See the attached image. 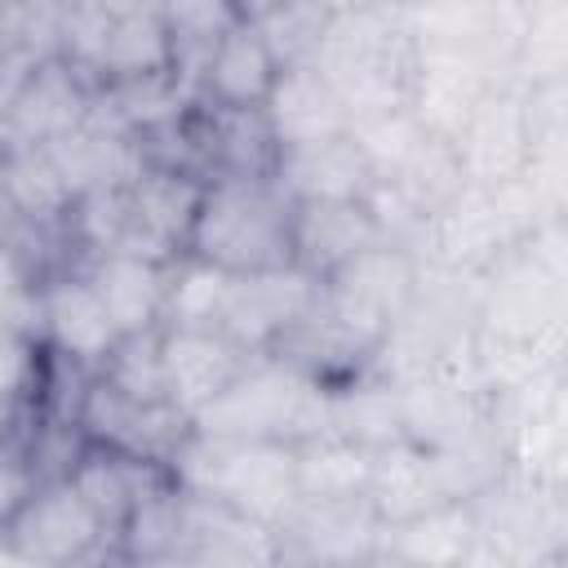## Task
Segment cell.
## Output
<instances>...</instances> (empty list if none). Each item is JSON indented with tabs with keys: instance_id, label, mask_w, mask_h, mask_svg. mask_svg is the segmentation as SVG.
Listing matches in <instances>:
<instances>
[{
	"instance_id": "4316f807",
	"label": "cell",
	"mask_w": 568,
	"mask_h": 568,
	"mask_svg": "<svg viewBox=\"0 0 568 568\" xmlns=\"http://www.w3.org/2000/svg\"><path fill=\"white\" fill-rule=\"evenodd\" d=\"M89 568H138V564H129L120 550H111V555H102L98 564H89Z\"/></svg>"
},
{
	"instance_id": "7402d4cb",
	"label": "cell",
	"mask_w": 568,
	"mask_h": 568,
	"mask_svg": "<svg viewBox=\"0 0 568 568\" xmlns=\"http://www.w3.org/2000/svg\"><path fill=\"white\" fill-rule=\"evenodd\" d=\"M297 501H351L368 497L373 448H359L342 435H315L293 448Z\"/></svg>"
},
{
	"instance_id": "8fae6325",
	"label": "cell",
	"mask_w": 568,
	"mask_h": 568,
	"mask_svg": "<svg viewBox=\"0 0 568 568\" xmlns=\"http://www.w3.org/2000/svg\"><path fill=\"white\" fill-rule=\"evenodd\" d=\"M98 89L67 58H40L0 106V146H53L93 115Z\"/></svg>"
},
{
	"instance_id": "52a82bcc",
	"label": "cell",
	"mask_w": 568,
	"mask_h": 568,
	"mask_svg": "<svg viewBox=\"0 0 568 568\" xmlns=\"http://www.w3.org/2000/svg\"><path fill=\"white\" fill-rule=\"evenodd\" d=\"M493 435L501 444L506 470L564 484L568 462V395H564V368L532 377L519 390H506L493 399Z\"/></svg>"
},
{
	"instance_id": "e0dca14e",
	"label": "cell",
	"mask_w": 568,
	"mask_h": 568,
	"mask_svg": "<svg viewBox=\"0 0 568 568\" xmlns=\"http://www.w3.org/2000/svg\"><path fill=\"white\" fill-rule=\"evenodd\" d=\"M262 120L275 138L280 151L288 146H311L337 133H351V115L328 84V75L315 62H288L262 106Z\"/></svg>"
},
{
	"instance_id": "d6986e66",
	"label": "cell",
	"mask_w": 568,
	"mask_h": 568,
	"mask_svg": "<svg viewBox=\"0 0 568 568\" xmlns=\"http://www.w3.org/2000/svg\"><path fill=\"white\" fill-rule=\"evenodd\" d=\"M271 182L293 204H315V200H364L373 186V173H368V160L355 133H337L311 146L280 151Z\"/></svg>"
},
{
	"instance_id": "5bb4252c",
	"label": "cell",
	"mask_w": 568,
	"mask_h": 568,
	"mask_svg": "<svg viewBox=\"0 0 568 568\" xmlns=\"http://www.w3.org/2000/svg\"><path fill=\"white\" fill-rule=\"evenodd\" d=\"M315 297H320V280H311L297 266L266 275H235L222 333L240 342L248 355H271L311 315Z\"/></svg>"
},
{
	"instance_id": "ffe728a7",
	"label": "cell",
	"mask_w": 568,
	"mask_h": 568,
	"mask_svg": "<svg viewBox=\"0 0 568 568\" xmlns=\"http://www.w3.org/2000/svg\"><path fill=\"white\" fill-rule=\"evenodd\" d=\"M475 537L470 501H439L408 519L382 524V555L399 568H462Z\"/></svg>"
},
{
	"instance_id": "8992f818",
	"label": "cell",
	"mask_w": 568,
	"mask_h": 568,
	"mask_svg": "<svg viewBox=\"0 0 568 568\" xmlns=\"http://www.w3.org/2000/svg\"><path fill=\"white\" fill-rule=\"evenodd\" d=\"M470 510H475L479 541H488L506 555H519V559L564 564V532H568L564 484L501 470L470 501Z\"/></svg>"
},
{
	"instance_id": "30bf717a",
	"label": "cell",
	"mask_w": 568,
	"mask_h": 568,
	"mask_svg": "<svg viewBox=\"0 0 568 568\" xmlns=\"http://www.w3.org/2000/svg\"><path fill=\"white\" fill-rule=\"evenodd\" d=\"M36 337L49 355L67 359L80 373H98L111 359V351L120 346V333L80 266H58V271L40 275Z\"/></svg>"
},
{
	"instance_id": "603a6c76",
	"label": "cell",
	"mask_w": 568,
	"mask_h": 568,
	"mask_svg": "<svg viewBox=\"0 0 568 568\" xmlns=\"http://www.w3.org/2000/svg\"><path fill=\"white\" fill-rule=\"evenodd\" d=\"M235 275L204 266L195 257H178L169 271V311L164 328H222Z\"/></svg>"
},
{
	"instance_id": "7a4b0ae2",
	"label": "cell",
	"mask_w": 568,
	"mask_h": 568,
	"mask_svg": "<svg viewBox=\"0 0 568 568\" xmlns=\"http://www.w3.org/2000/svg\"><path fill=\"white\" fill-rule=\"evenodd\" d=\"M173 484L186 497L213 501L240 519H253L262 528H280L284 515L297 506V470L288 444L266 439H213V435H186L178 457L169 462Z\"/></svg>"
},
{
	"instance_id": "484cf974",
	"label": "cell",
	"mask_w": 568,
	"mask_h": 568,
	"mask_svg": "<svg viewBox=\"0 0 568 568\" xmlns=\"http://www.w3.org/2000/svg\"><path fill=\"white\" fill-rule=\"evenodd\" d=\"M462 568H564V564L519 559V555H506V550H497V546H488V541H479V537H475V546H470V555L462 559Z\"/></svg>"
},
{
	"instance_id": "277c9868",
	"label": "cell",
	"mask_w": 568,
	"mask_h": 568,
	"mask_svg": "<svg viewBox=\"0 0 568 568\" xmlns=\"http://www.w3.org/2000/svg\"><path fill=\"white\" fill-rule=\"evenodd\" d=\"M422 288V257L399 244H373L320 280V315L328 328L368 359L386 342V333L408 315Z\"/></svg>"
},
{
	"instance_id": "6da1fadb",
	"label": "cell",
	"mask_w": 568,
	"mask_h": 568,
	"mask_svg": "<svg viewBox=\"0 0 568 568\" xmlns=\"http://www.w3.org/2000/svg\"><path fill=\"white\" fill-rule=\"evenodd\" d=\"M182 257L226 275H266L293 266V200L271 178L204 182Z\"/></svg>"
},
{
	"instance_id": "2e32d148",
	"label": "cell",
	"mask_w": 568,
	"mask_h": 568,
	"mask_svg": "<svg viewBox=\"0 0 568 568\" xmlns=\"http://www.w3.org/2000/svg\"><path fill=\"white\" fill-rule=\"evenodd\" d=\"M106 306L120 337H146L164 328L169 311V271L173 262L138 257V253H98L80 266Z\"/></svg>"
},
{
	"instance_id": "3957f363",
	"label": "cell",
	"mask_w": 568,
	"mask_h": 568,
	"mask_svg": "<svg viewBox=\"0 0 568 568\" xmlns=\"http://www.w3.org/2000/svg\"><path fill=\"white\" fill-rule=\"evenodd\" d=\"M328 395L333 386L306 368L280 355H257L204 413L191 417V430L213 439H266L297 448L315 435H328Z\"/></svg>"
},
{
	"instance_id": "cb8c5ba5",
	"label": "cell",
	"mask_w": 568,
	"mask_h": 568,
	"mask_svg": "<svg viewBox=\"0 0 568 568\" xmlns=\"http://www.w3.org/2000/svg\"><path fill=\"white\" fill-rule=\"evenodd\" d=\"M44 377V346L36 333L0 324V426L22 422L27 408H36Z\"/></svg>"
},
{
	"instance_id": "9a60e30c",
	"label": "cell",
	"mask_w": 568,
	"mask_h": 568,
	"mask_svg": "<svg viewBox=\"0 0 568 568\" xmlns=\"http://www.w3.org/2000/svg\"><path fill=\"white\" fill-rule=\"evenodd\" d=\"M257 355L231 342L222 328H160V382L164 399L191 422L204 413Z\"/></svg>"
},
{
	"instance_id": "ba28073f",
	"label": "cell",
	"mask_w": 568,
	"mask_h": 568,
	"mask_svg": "<svg viewBox=\"0 0 568 568\" xmlns=\"http://www.w3.org/2000/svg\"><path fill=\"white\" fill-rule=\"evenodd\" d=\"M280 71L284 62L262 36V27L253 22V13L235 4V18L200 53L191 71V89H195V102L213 111H262Z\"/></svg>"
},
{
	"instance_id": "d4e9b609",
	"label": "cell",
	"mask_w": 568,
	"mask_h": 568,
	"mask_svg": "<svg viewBox=\"0 0 568 568\" xmlns=\"http://www.w3.org/2000/svg\"><path fill=\"white\" fill-rule=\"evenodd\" d=\"M40 484H44V470L36 462L31 426H22V422L0 426V537L18 519V510L36 497Z\"/></svg>"
},
{
	"instance_id": "9c48e42d",
	"label": "cell",
	"mask_w": 568,
	"mask_h": 568,
	"mask_svg": "<svg viewBox=\"0 0 568 568\" xmlns=\"http://www.w3.org/2000/svg\"><path fill=\"white\" fill-rule=\"evenodd\" d=\"M84 75L93 80L98 93L138 89V84L182 75L178 40H173L164 4H106V18H102V31H98Z\"/></svg>"
},
{
	"instance_id": "4fadbf2b",
	"label": "cell",
	"mask_w": 568,
	"mask_h": 568,
	"mask_svg": "<svg viewBox=\"0 0 568 568\" xmlns=\"http://www.w3.org/2000/svg\"><path fill=\"white\" fill-rule=\"evenodd\" d=\"M280 555L311 568H364L382 555V519L368 497L297 501L275 528Z\"/></svg>"
},
{
	"instance_id": "7c38bea8",
	"label": "cell",
	"mask_w": 568,
	"mask_h": 568,
	"mask_svg": "<svg viewBox=\"0 0 568 568\" xmlns=\"http://www.w3.org/2000/svg\"><path fill=\"white\" fill-rule=\"evenodd\" d=\"M532 106H528V89L524 84H493L479 106L470 111V120L462 124V133L453 138L457 164L466 186H506L519 182L532 155Z\"/></svg>"
},
{
	"instance_id": "44dd1931",
	"label": "cell",
	"mask_w": 568,
	"mask_h": 568,
	"mask_svg": "<svg viewBox=\"0 0 568 568\" xmlns=\"http://www.w3.org/2000/svg\"><path fill=\"white\" fill-rule=\"evenodd\" d=\"M448 501L444 493V479H439V466L426 448L399 439V444H386V448H373V475H368V506L377 510L382 524H395V519H408L417 510H430Z\"/></svg>"
},
{
	"instance_id": "ac0fdd59",
	"label": "cell",
	"mask_w": 568,
	"mask_h": 568,
	"mask_svg": "<svg viewBox=\"0 0 568 568\" xmlns=\"http://www.w3.org/2000/svg\"><path fill=\"white\" fill-rule=\"evenodd\" d=\"M386 244L364 200H315L293 204V266L311 280H328L355 253Z\"/></svg>"
},
{
	"instance_id": "5b68a950",
	"label": "cell",
	"mask_w": 568,
	"mask_h": 568,
	"mask_svg": "<svg viewBox=\"0 0 568 568\" xmlns=\"http://www.w3.org/2000/svg\"><path fill=\"white\" fill-rule=\"evenodd\" d=\"M0 541L31 568H89L115 550V537L71 479H44Z\"/></svg>"
}]
</instances>
